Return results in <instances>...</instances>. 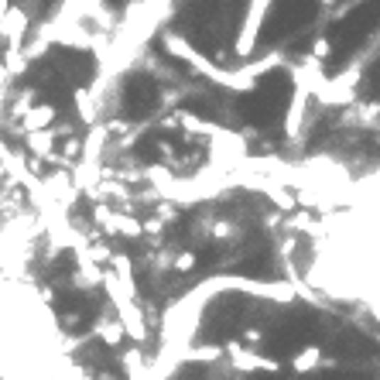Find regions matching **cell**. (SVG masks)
<instances>
[{
	"label": "cell",
	"mask_w": 380,
	"mask_h": 380,
	"mask_svg": "<svg viewBox=\"0 0 380 380\" xmlns=\"http://www.w3.org/2000/svg\"><path fill=\"white\" fill-rule=\"evenodd\" d=\"M271 4H274V0H250L247 18H244V24H240V35H237V48H233V52H237V58H250V55H254V45H257V38H261V24H264Z\"/></svg>",
	"instance_id": "cell-1"
},
{
	"label": "cell",
	"mask_w": 380,
	"mask_h": 380,
	"mask_svg": "<svg viewBox=\"0 0 380 380\" xmlns=\"http://www.w3.org/2000/svg\"><path fill=\"white\" fill-rule=\"evenodd\" d=\"M161 45H165V52H171V55L182 58V62H189L195 72H202V76L212 79V82H219V79H223V72L212 65L210 58L199 55V52H195V48H192V45L182 38V35H171V31H165V35H161Z\"/></svg>",
	"instance_id": "cell-2"
},
{
	"label": "cell",
	"mask_w": 380,
	"mask_h": 380,
	"mask_svg": "<svg viewBox=\"0 0 380 380\" xmlns=\"http://www.w3.org/2000/svg\"><path fill=\"white\" fill-rule=\"evenodd\" d=\"M278 62H281V55H267V58H261V62H254V65H244L240 72H223L219 86L237 89V93H247V89H254V86H257V79L264 76L267 69H274Z\"/></svg>",
	"instance_id": "cell-3"
},
{
	"label": "cell",
	"mask_w": 380,
	"mask_h": 380,
	"mask_svg": "<svg viewBox=\"0 0 380 380\" xmlns=\"http://www.w3.org/2000/svg\"><path fill=\"white\" fill-rule=\"evenodd\" d=\"M223 357H229V367H233V370H240V374H254V370H278V367H281L278 360H267V357L254 353V349H244L240 342H227V346H223Z\"/></svg>",
	"instance_id": "cell-4"
},
{
	"label": "cell",
	"mask_w": 380,
	"mask_h": 380,
	"mask_svg": "<svg viewBox=\"0 0 380 380\" xmlns=\"http://www.w3.org/2000/svg\"><path fill=\"white\" fill-rule=\"evenodd\" d=\"M28 28H31L28 11L18 7V4H11V7H7V14H4V24H0V41H4L7 48H21L24 38H28Z\"/></svg>",
	"instance_id": "cell-5"
},
{
	"label": "cell",
	"mask_w": 380,
	"mask_h": 380,
	"mask_svg": "<svg viewBox=\"0 0 380 380\" xmlns=\"http://www.w3.org/2000/svg\"><path fill=\"white\" fill-rule=\"evenodd\" d=\"M114 308H116L120 325H124V332H127L134 342H148L151 329L144 325V312L137 308V298H134V302H114Z\"/></svg>",
	"instance_id": "cell-6"
},
{
	"label": "cell",
	"mask_w": 380,
	"mask_h": 380,
	"mask_svg": "<svg viewBox=\"0 0 380 380\" xmlns=\"http://www.w3.org/2000/svg\"><path fill=\"white\" fill-rule=\"evenodd\" d=\"M55 124V107L52 103H31L28 110H24V116H21V131L31 134V131H45V127H52Z\"/></svg>",
	"instance_id": "cell-7"
},
{
	"label": "cell",
	"mask_w": 380,
	"mask_h": 380,
	"mask_svg": "<svg viewBox=\"0 0 380 380\" xmlns=\"http://www.w3.org/2000/svg\"><path fill=\"white\" fill-rule=\"evenodd\" d=\"M55 137H58V134L52 131V127L28 134V151H31V158H41V161H48V158L55 154Z\"/></svg>",
	"instance_id": "cell-8"
},
{
	"label": "cell",
	"mask_w": 380,
	"mask_h": 380,
	"mask_svg": "<svg viewBox=\"0 0 380 380\" xmlns=\"http://www.w3.org/2000/svg\"><path fill=\"white\" fill-rule=\"evenodd\" d=\"M72 96H76V114H79V120H82L86 127L99 124V103H96V93H93V89L79 86Z\"/></svg>",
	"instance_id": "cell-9"
},
{
	"label": "cell",
	"mask_w": 380,
	"mask_h": 380,
	"mask_svg": "<svg viewBox=\"0 0 380 380\" xmlns=\"http://www.w3.org/2000/svg\"><path fill=\"white\" fill-rule=\"evenodd\" d=\"M291 367H295V374L319 370V367H322V349H319V346H302V349L291 357Z\"/></svg>",
	"instance_id": "cell-10"
},
{
	"label": "cell",
	"mask_w": 380,
	"mask_h": 380,
	"mask_svg": "<svg viewBox=\"0 0 380 380\" xmlns=\"http://www.w3.org/2000/svg\"><path fill=\"white\" fill-rule=\"evenodd\" d=\"M124 374L131 380H154L151 367H148L144 357H141V349H127V353H124Z\"/></svg>",
	"instance_id": "cell-11"
},
{
	"label": "cell",
	"mask_w": 380,
	"mask_h": 380,
	"mask_svg": "<svg viewBox=\"0 0 380 380\" xmlns=\"http://www.w3.org/2000/svg\"><path fill=\"white\" fill-rule=\"evenodd\" d=\"M93 332L107 342V346H120V342H124V336H127V332H124V325H120V319H99Z\"/></svg>",
	"instance_id": "cell-12"
},
{
	"label": "cell",
	"mask_w": 380,
	"mask_h": 380,
	"mask_svg": "<svg viewBox=\"0 0 380 380\" xmlns=\"http://www.w3.org/2000/svg\"><path fill=\"white\" fill-rule=\"evenodd\" d=\"M261 189H267V195H271V202H274L278 210L291 212L295 206H298V199H295V195H291V192H288L285 185H274V182H264V178H261Z\"/></svg>",
	"instance_id": "cell-13"
},
{
	"label": "cell",
	"mask_w": 380,
	"mask_h": 380,
	"mask_svg": "<svg viewBox=\"0 0 380 380\" xmlns=\"http://www.w3.org/2000/svg\"><path fill=\"white\" fill-rule=\"evenodd\" d=\"M223 357V346H189L185 349V363H216Z\"/></svg>",
	"instance_id": "cell-14"
},
{
	"label": "cell",
	"mask_w": 380,
	"mask_h": 380,
	"mask_svg": "<svg viewBox=\"0 0 380 380\" xmlns=\"http://www.w3.org/2000/svg\"><path fill=\"white\" fill-rule=\"evenodd\" d=\"M48 45H52V41H45L38 35V41H28V45H21V55H24V62H35V58H41L45 52H48Z\"/></svg>",
	"instance_id": "cell-15"
},
{
	"label": "cell",
	"mask_w": 380,
	"mask_h": 380,
	"mask_svg": "<svg viewBox=\"0 0 380 380\" xmlns=\"http://www.w3.org/2000/svg\"><path fill=\"white\" fill-rule=\"evenodd\" d=\"M212 237H216V240H237L240 229L233 227L229 219H216V223H212Z\"/></svg>",
	"instance_id": "cell-16"
},
{
	"label": "cell",
	"mask_w": 380,
	"mask_h": 380,
	"mask_svg": "<svg viewBox=\"0 0 380 380\" xmlns=\"http://www.w3.org/2000/svg\"><path fill=\"white\" fill-rule=\"evenodd\" d=\"M192 267H195V254H192V250H182V254L175 257V271H178V274H189Z\"/></svg>",
	"instance_id": "cell-17"
},
{
	"label": "cell",
	"mask_w": 380,
	"mask_h": 380,
	"mask_svg": "<svg viewBox=\"0 0 380 380\" xmlns=\"http://www.w3.org/2000/svg\"><path fill=\"white\" fill-rule=\"evenodd\" d=\"M31 103H35V89H24V93L18 96V103L11 107V114H14V116H24V110H28Z\"/></svg>",
	"instance_id": "cell-18"
},
{
	"label": "cell",
	"mask_w": 380,
	"mask_h": 380,
	"mask_svg": "<svg viewBox=\"0 0 380 380\" xmlns=\"http://www.w3.org/2000/svg\"><path fill=\"white\" fill-rule=\"evenodd\" d=\"M329 52H332V41H329V38H315V45H312V58H315V62H325V58H329Z\"/></svg>",
	"instance_id": "cell-19"
},
{
	"label": "cell",
	"mask_w": 380,
	"mask_h": 380,
	"mask_svg": "<svg viewBox=\"0 0 380 380\" xmlns=\"http://www.w3.org/2000/svg\"><path fill=\"white\" fill-rule=\"evenodd\" d=\"M244 336H247V342H261V329H247Z\"/></svg>",
	"instance_id": "cell-20"
},
{
	"label": "cell",
	"mask_w": 380,
	"mask_h": 380,
	"mask_svg": "<svg viewBox=\"0 0 380 380\" xmlns=\"http://www.w3.org/2000/svg\"><path fill=\"white\" fill-rule=\"evenodd\" d=\"M319 4H325V7H332V4H336V0H319Z\"/></svg>",
	"instance_id": "cell-21"
}]
</instances>
